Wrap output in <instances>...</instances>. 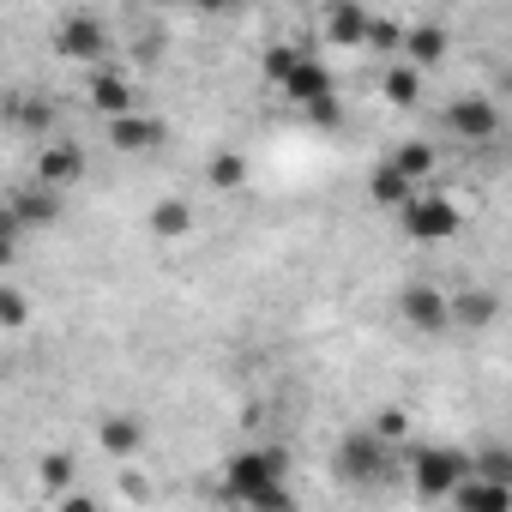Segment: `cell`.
Segmentation results:
<instances>
[{"label": "cell", "instance_id": "obj_13", "mask_svg": "<svg viewBox=\"0 0 512 512\" xmlns=\"http://www.w3.org/2000/svg\"><path fill=\"white\" fill-rule=\"evenodd\" d=\"M91 109H97L103 121L127 115V109H133V79H127L121 67H91Z\"/></svg>", "mask_w": 512, "mask_h": 512}, {"label": "cell", "instance_id": "obj_28", "mask_svg": "<svg viewBox=\"0 0 512 512\" xmlns=\"http://www.w3.org/2000/svg\"><path fill=\"white\" fill-rule=\"evenodd\" d=\"M338 115H344V103H338V91H326V97H314V103H308V121H320V127H332Z\"/></svg>", "mask_w": 512, "mask_h": 512}, {"label": "cell", "instance_id": "obj_20", "mask_svg": "<svg viewBox=\"0 0 512 512\" xmlns=\"http://www.w3.org/2000/svg\"><path fill=\"white\" fill-rule=\"evenodd\" d=\"M446 49H452V43H446V31H440V25H410V37H404V55H410L422 73H428V67H440V61H446Z\"/></svg>", "mask_w": 512, "mask_h": 512}, {"label": "cell", "instance_id": "obj_3", "mask_svg": "<svg viewBox=\"0 0 512 512\" xmlns=\"http://www.w3.org/2000/svg\"><path fill=\"white\" fill-rule=\"evenodd\" d=\"M338 476L344 482H356V488H374V482H386V470H392V440H380L374 428H362V434H350L344 446H338Z\"/></svg>", "mask_w": 512, "mask_h": 512}, {"label": "cell", "instance_id": "obj_18", "mask_svg": "<svg viewBox=\"0 0 512 512\" xmlns=\"http://www.w3.org/2000/svg\"><path fill=\"white\" fill-rule=\"evenodd\" d=\"M380 97H386L392 109H416V103H422V67H416V61H398V67H386V79H380Z\"/></svg>", "mask_w": 512, "mask_h": 512}, {"label": "cell", "instance_id": "obj_16", "mask_svg": "<svg viewBox=\"0 0 512 512\" xmlns=\"http://www.w3.org/2000/svg\"><path fill=\"white\" fill-rule=\"evenodd\" d=\"M416 187H422V181H416V175H404L392 157L368 175V199H374V205H386V211H404V205L416 199Z\"/></svg>", "mask_w": 512, "mask_h": 512}, {"label": "cell", "instance_id": "obj_6", "mask_svg": "<svg viewBox=\"0 0 512 512\" xmlns=\"http://www.w3.org/2000/svg\"><path fill=\"white\" fill-rule=\"evenodd\" d=\"M398 217H404V235L410 241H452L464 229V217H458V205L446 193H416Z\"/></svg>", "mask_w": 512, "mask_h": 512}, {"label": "cell", "instance_id": "obj_27", "mask_svg": "<svg viewBox=\"0 0 512 512\" xmlns=\"http://www.w3.org/2000/svg\"><path fill=\"white\" fill-rule=\"evenodd\" d=\"M368 428H374L380 440H392V446H398V440H404V428H410V416H404V410H374V422H368Z\"/></svg>", "mask_w": 512, "mask_h": 512}, {"label": "cell", "instance_id": "obj_4", "mask_svg": "<svg viewBox=\"0 0 512 512\" xmlns=\"http://www.w3.org/2000/svg\"><path fill=\"white\" fill-rule=\"evenodd\" d=\"M440 127H446L452 139H464V145H482V139L500 133V103L482 97V91H464V97H452V103L440 109Z\"/></svg>", "mask_w": 512, "mask_h": 512}, {"label": "cell", "instance_id": "obj_1", "mask_svg": "<svg viewBox=\"0 0 512 512\" xmlns=\"http://www.w3.org/2000/svg\"><path fill=\"white\" fill-rule=\"evenodd\" d=\"M290 458L278 446H247L223 464V500L235 506H284L290 500V482H284Z\"/></svg>", "mask_w": 512, "mask_h": 512}, {"label": "cell", "instance_id": "obj_24", "mask_svg": "<svg viewBox=\"0 0 512 512\" xmlns=\"http://www.w3.org/2000/svg\"><path fill=\"white\" fill-rule=\"evenodd\" d=\"M404 37H410V25H398V19H374L368 25V49H380V55L404 49Z\"/></svg>", "mask_w": 512, "mask_h": 512}, {"label": "cell", "instance_id": "obj_19", "mask_svg": "<svg viewBox=\"0 0 512 512\" xmlns=\"http://www.w3.org/2000/svg\"><path fill=\"white\" fill-rule=\"evenodd\" d=\"M145 223H151L157 241H181V235L193 229V205H187V199H157V205L145 211Z\"/></svg>", "mask_w": 512, "mask_h": 512}, {"label": "cell", "instance_id": "obj_30", "mask_svg": "<svg viewBox=\"0 0 512 512\" xmlns=\"http://www.w3.org/2000/svg\"><path fill=\"white\" fill-rule=\"evenodd\" d=\"M133 7H169V0H133Z\"/></svg>", "mask_w": 512, "mask_h": 512}, {"label": "cell", "instance_id": "obj_11", "mask_svg": "<svg viewBox=\"0 0 512 512\" xmlns=\"http://www.w3.org/2000/svg\"><path fill=\"white\" fill-rule=\"evenodd\" d=\"M320 25H326V43H338V49H368V25H374V13L362 7V0H332Z\"/></svg>", "mask_w": 512, "mask_h": 512}, {"label": "cell", "instance_id": "obj_9", "mask_svg": "<svg viewBox=\"0 0 512 512\" xmlns=\"http://www.w3.org/2000/svg\"><path fill=\"white\" fill-rule=\"evenodd\" d=\"M169 139V127L157 121V115H139V109H127V115H115L109 121V145L121 151V157H139V151H157Z\"/></svg>", "mask_w": 512, "mask_h": 512}, {"label": "cell", "instance_id": "obj_7", "mask_svg": "<svg viewBox=\"0 0 512 512\" xmlns=\"http://www.w3.org/2000/svg\"><path fill=\"white\" fill-rule=\"evenodd\" d=\"M55 55L73 61V67H103V61H109V31H103L97 19L73 13V19L55 31Z\"/></svg>", "mask_w": 512, "mask_h": 512}, {"label": "cell", "instance_id": "obj_26", "mask_svg": "<svg viewBox=\"0 0 512 512\" xmlns=\"http://www.w3.org/2000/svg\"><path fill=\"white\" fill-rule=\"evenodd\" d=\"M25 314H31V308H25V290H19V284H7V290H0V326L19 332V326H25Z\"/></svg>", "mask_w": 512, "mask_h": 512}, {"label": "cell", "instance_id": "obj_17", "mask_svg": "<svg viewBox=\"0 0 512 512\" xmlns=\"http://www.w3.org/2000/svg\"><path fill=\"white\" fill-rule=\"evenodd\" d=\"M500 320V296L494 290H458L452 296V326H464V332H482V326H494Z\"/></svg>", "mask_w": 512, "mask_h": 512}, {"label": "cell", "instance_id": "obj_21", "mask_svg": "<svg viewBox=\"0 0 512 512\" xmlns=\"http://www.w3.org/2000/svg\"><path fill=\"white\" fill-rule=\"evenodd\" d=\"M392 163H398L404 175H416V181H428V175H434V145H428V139H404V145L392 151Z\"/></svg>", "mask_w": 512, "mask_h": 512}, {"label": "cell", "instance_id": "obj_14", "mask_svg": "<svg viewBox=\"0 0 512 512\" xmlns=\"http://www.w3.org/2000/svg\"><path fill=\"white\" fill-rule=\"evenodd\" d=\"M79 175H85V151H79V145L49 139V145L37 151V181H49V187H73Z\"/></svg>", "mask_w": 512, "mask_h": 512}, {"label": "cell", "instance_id": "obj_2", "mask_svg": "<svg viewBox=\"0 0 512 512\" xmlns=\"http://www.w3.org/2000/svg\"><path fill=\"white\" fill-rule=\"evenodd\" d=\"M470 476V458L464 452H452V446H422L416 458H410V488H416V500H452V488Z\"/></svg>", "mask_w": 512, "mask_h": 512}, {"label": "cell", "instance_id": "obj_12", "mask_svg": "<svg viewBox=\"0 0 512 512\" xmlns=\"http://www.w3.org/2000/svg\"><path fill=\"white\" fill-rule=\"evenodd\" d=\"M452 506H464V512H506V506H512V482L470 470V476L452 488Z\"/></svg>", "mask_w": 512, "mask_h": 512}, {"label": "cell", "instance_id": "obj_10", "mask_svg": "<svg viewBox=\"0 0 512 512\" xmlns=\"http://www.w3.org/2000/svg\"><path fill=\"white\" fill-rule=\"evenodd\" d=\"M97 446H103V458H139L145 452V416H133V410H115V416H103L97 422Z\"/></svg>", "mask_w": 512, "mask_h": 512}, {"label": "cell", "instance_id": "obj_29", "mask_svg": "<svg viewBox=\"0 0 512 512\" xmlns=\"http://www.w3.org/2000/svg\"><path fill=\"white\" fill-rule=\"evenodd\" d=\"M193 7H205V13H223V7H229V0H193Z\"/></svg>", "mask_w": 512, "mask_h": 512}, {"label": "cell", "instance_id": "obj_5", "mask_svg": "<svg viewBox=\"0 0 512 512\" xmlns=\"http://www.w3.org/2000/svg\"><path fill=\"white\" fill-rule=\"evenodd\" d=\"M398 320H404L410 332L434 338V332H446V326H452V296H446L440 284L416 278V284H404V290H398Z\"/></svg>", "mask_w": 512, "mask_h": 512}, {"label": "cell", "instance_id": "obj_22", "mask_svg": "<svg viewBox=\"0 0 512 512\" xmlns=\"http://www.w3.org/2000/svg\"><path fill=\"white\" fill-rule=\"evenodd\" d=\"M241 175H247V163H241V151H217V157L205 163V181H211L217 193H229V187H241Z\"/></svg>", "mask_w": 512, "mask_h": 512}, {"label": "cell", "instance_id": "obj_15", "mask_svg": "<svg viewBox=\"0 0 512 512\" xmlns=\"http://www.w3.org/2000/svg\"><path fill=\"white\" fill-rule=\"evenodd\" d=\"M278 91H284V97H290L296 109H308L314 97H326V91H338V85H332V73H326V61H314V55H302V61L290 67V79H284Z\"/></svg>", "mask_w": 512, "mask_h": 512}, {"label": "cell", "instance_id": "obj_8", "mask_svg": "<svg viewBox=\"0 0 512 512\" xmlns=\"http://www.w3.org/2000/svg\"><path fill=\"white\" fill-rule=\"evenodd\" d=\"M7 217H13L19 229H49V223H61V187H49V181L19 187V193L7 199Z\"/></svg>", "mask_w": 512, "mask_h": 512}, {"label": "cell", "instance_id": "obj_23", "mask_svg": "<svg viewBox=\"0 0 512 512\" xmlns=\"http://www.w3.org/2000/svg\"><path fill=\"white\" fill-rule=\"evenodd\" d=\"M37 476H43V494H49V500H61V494H67V482H73V458H67V452H49Z\"/></svg>", "mask_w": 512, "mask_h": 512}, {"label": "cell", "instance_id": "obj_25", "mask_svg": "<svg viewBox=\"0 0 512 512\" xmlns=\"http://www.w3.org/2000/svg\"><path fill=\"white\" fill-rule=\"evenodd\" d=\"M296 61H302V49H296V43H272V49H266V61H260V67H266V79H272V85H284V79H290V67H296Z\"/></svg>", "mask_w": 512, "mask_h": 512}]
</instances>
